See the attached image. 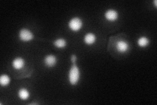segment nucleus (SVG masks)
I'll return each instance as SVG.
<instances>
[{
    "mask_svg": "<svg viewBox=\"0 0 157 105\" xmlns=\"http://www.w3.org/2000/svg\"><path fill=\"white\" fill-rule=\"evenodd\" d=\"M80 78V70L77 66L74 64L72 65L69 72V81L72 85H76Z\"/></svg>",
    "mask_w": 157,
    "mask_h": 105,
    "instance_id": "obj_1",
    "label": "nucleus"
},
{
    "mask_svg": "<svg viewBox=\"0 0 157 105\" xmlns=\"http://www.w3.org/2000/svg\"><path fill=\"white\" fill-rule=\"evenodd\" d=\"M82 22L81 19L78 17H75L71 19L68 24L69 28L73 32H77L82 28Z\"/></svg>",
    "mask_w": 157,
    "mask_h": 105,
    "instance_id": "obj_2",
    "label": "nucleus"
},
{
    "mask_svg": "<svg viewBox=\"0 0 157 105\" xmlns=\"http://www.w3.org/2000/svg\"><path fill=\"white\" fill-rule=\"evenodd\" d=\"M19 38L23 41H29L34 38V34L30 30L23 28L20 31Z\"/></svg>",
    "mask_w": 157,
    "mask_h": 105,
    "instance_id": "obj_3",
    "label": "nucleus"
},
{
    "mask_svg": "<svg viewBox=\"0 0 157 105\" xmlns=\"http://www.w3.org/2000/svg\"><path fill=\"white\" fill-rule=\"evenodd\" d=\"M116 48L117 50L119 53H126L129 49V45L128 43L123 40H120L118 41L117 44H116Z\"/></svg>",
    "mask_w": 157,
    "mask_h": 105,
    "instance_id": "obj_4",
    "label": "nucleus"
},
{
    "mask_svg": "<svg viewBox=\"0 0 157 105\" xmlns=\"http://www.w3.org/2000/svg\"><path fill=\"white\" fill-rule=\"evenodd\" d=\"M118 17V13L117 11L113 9H109L107 10L105 13V17L107 20L109 21H115L117 20Z\"/></svg>",
    "mask_w": 157,
    "mask_h": 105,
    "instance_id": "obj_5",
    "label": "nucleus"
},
{
    "mask_svg": "<svg viewBox=\"0 0 157 105\" xmlns=\"http://www.w3.org/2000/svg\"><path fill=\"white\" fill-rule=\"evenodd\" d=\"M45 64L48 67H53L56 64L57 59L56 57L53 55H49L45 58Z\"/></svg>",
    "mask_w": 157,
    "mask_h": 105,
    "instance_id": "obj_6",
    "label": "nucleus"
},
{
    "mask_svg": "<svg viewBox=\"0 0 157 105\" xmlns=\"http://www.w3.org/2000/svg\"><path fill=\"white\" fill-rule=\"evenodd\" d=\"M24 60L22 58H16L13 62V67L16 70L21 69L24 67Z\"/></svg>",
    "mask_w": 157,
    "mask_h": 105,
    "instance_id": "obj_7",
    "label": "nucleus"
},
{
    "mask_svg": "<svg viewBox=\"0 0 157 105\" xmlns=\"http://www.w3.org/2000/svg\"><path fill=\"white\" fill-rule=\"evenodd\" d=\"M96 36L92 33H88L86 35L84 38V41L86 44L92 45L96 41Z\"/></svg>",
    "mask_w": 157,
    "mask_h": 105,
    "instance_id": "obj_8",
    "label": "nucleus"
},
{
    "mask_svg": "<svg viewBox=\"0 0 157 105\" xmlns=\"http://www.w3.org/2000/svg\"><path fill=\"white\" fill-rule=\"evenodd\" d=\"M18 96L20 97V99H21L22 100H26L29 98L30 97V93L29 91L27 90L26 89L22 88L19 90L18 91Z\"/></svg>",
    "mask_w": 157,
    "mask_h": 105,
    "instance_id": "obj_9",
    "label": "nucleus"
},
{
    "mask_svg": "<svg viewBox=\"0 0 157 105\" xmlns=\"http://www.w3.org/2000/svg\"><path fill=\"white\" fill-rule=\"evenodd\" d=\"M54 45L58 48L62 49V48H64L66 46L67 43H66V41L64 40V39L60 38V39H58V40H55L54 41Z\"/></svg>",
    "mask_w": 157,
    "mask_h": 105,
    "instance_id": "obj_10",
    "label": "nucleus"
},
{
    "mask_svg": "<svg viewBox=\"0 0 157 105\" xmlns=\"http://www.w3.org/2000/svg\"><path fill=\"white\" fill-rule=\"evenodd\" d=\"M10 78L7 75H2L0 77V84L2 86H7L10 83Z\"/></svg>",
    "mask_w": 157,
    "mask_h": 105,
    "instance_id": "obj_11",
    "label": "nucleus"
},
{
    "mask_svg": "<svg viewBox=\"0 0 157 105\" xmlns=\"http://www.w3.org/2000/svg\"><path fill=\"white\" fill-rule=\"evenodd\" d=\"M137 44L141 48H145L149 45V40L146 37H141L137 41Z\"/></svg>",
    "mask_w": 157,
    "mask_h": 105,
    "instance_id": "obj_12",
    "label": "nucleus"
},
{
    "mask_svg": "<svg viewBox=\"0 0 157 105\" xmlns=\"http://www.w3.org/2000/svg\"><path fill=\"white\" fill-rule=\"evenodd\" d=\"M71 60H72V63L73 64H75L76 61H77V57L75 55H72V57H71Z\"/></svg>",
    "mask_w": 157,
    "mask_h": 105,
    "instance_id": "obj_13",
    "label": "nucleus"
},
{
    "mask_svg": "<svg viewBox=\"0 0 157 105\" xmlns=\"http://www.w3.org/2000/svg\"><path fill=\"white\" fill-rule=\"evenodd\" d=\"M154 3H155V7H156V1L155 0V1L154 2Z\"/></svg>",
    "mask_w": 157,
    "mask_h": 105,
    "instance_id": "obj_14",
    "label": "nucleus"
}]
</instances>
